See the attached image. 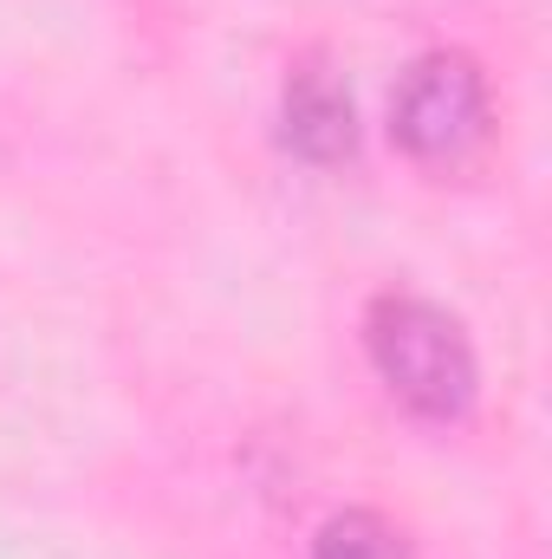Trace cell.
Listing matches in <instances>:
<instances>
[{"instance_id":"1","label":"cell","mask_w":552,"mask_h":559,"mask_svg":"<svg viewBox=\"0 0 552 559\" xmlns=\"http://www.w3.org/2000/svg\"><path fill=\"white\" fill-rule=\"evenodd\" d=\"M364 358L377 384L422 423H468L481 397V358L468 345V325L422 293H377L364 306Z\"/></svg>"},{"instance_id":"2","label":"cell","mask_w":552,"mask_h":559,"mask_svg":"<svg viewBox=\"0 0 552 559\" xmlns=\"http://www.w3.org/2000/svg\"><path fill=\"white\" fill-rule=\"evenodd\" d=\"M494 138V92H488V72L442 46V52H422L410 72L397 79L391 92V143L422 163V169H461L481 156V143Z\"/></svg>"},{"instance_id":"3","label":"cell","mask_w":552,"mask_h":559,"mask_svg":"<svg viewBox=\"0 0 552 559\" xmlns=\"http://www.w3.org/2000/svg\"><path fill=\"white\" fill-rule=\"evenodd\" d=\"M279 143L305 169H338L358 156V98H351L345 72H332L325 59L292 66V79L279 92Z\"/></svg>"},{"instance_id":"4","label":"cell","mask_w":552,"mask_h":559,"mask_svg":"<svg viewBox=\"0 0 552 559\" xmlns=\"http://www.w3.org/2000/svg\"><path fill=\"white\" fill-rule=\"evenodd\" d=\"M312 559H416V554H410V540H404L384 514H371V508H345V514H332V521L319 527Z\"/></svg>"}]
</instances>
